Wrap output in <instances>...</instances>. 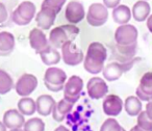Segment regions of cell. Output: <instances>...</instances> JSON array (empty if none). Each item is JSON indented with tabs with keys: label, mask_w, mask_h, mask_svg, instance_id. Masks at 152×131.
<instances>
[{
	"label": "cell",
	"mask_w": 152,
	"mask_h": 131,
	"mask_svg": "<svg viewBox=\"0 0 152 131\" xmlns=\"http://www.w3.org/2000/svg\"><path fill=\"white\" fill-rule=\"evenodd\" d=\"M130 131H147V130H144V129H142L141 127H139L137 125H135V126H133L132 128L130 129Z\"/></svg>",
	"instance_id": "cell-37"
},
{
	"label": "cell",
	"mask_w": 152,
	"mask_h": 131,
	"mask_svg": "<svg viewBox=\"0 0 152 131\" xmlns=\"http://www.w3.org/2000/svg\"><path fill=\"white\" fill-rule=\"evenodd\" d=\"M137 50V43H134L132 45H127V46H122V45L116 44V51L115 54L118 57V60L120 63L128 61L130 59L134 58Z\"/></svg>",
	"instance_id": "cell-21"
},
{
	"label": "cell",
	"mask_w": 152,
	"mask_h": 131,
	"mask_svg": "<svg viewBox=\"0 0 152 131\" xmlns=\"http://www.w3.org/2000/svg\"><path fill=\"white\" fill-rule=\"evenodd\" d=\"M7 127L3 124V122H0V131H7Z\"/></svg>",
	"instance_id": "cell-39"
},
{
	"label": "cell",
	"mask_w": 152,
	"mask_h": 131,
	"mask_svg": "<svg viewBox=\"0 0 152 131\" xmlns=\"http://www.w3.org/2000/svg\"><path fill=\"white\" fill-rule=\"evenodd\" d=\"M124 108L128 116H137L142 111V101L137 96H129L124 102Z\"/></svg>",
	"instance_id": "cell-24"
},
{
	"label": "cell",
	"mask_w": 152,
	"mask_h": 131,
	"mask_svg": "<svg viewBox=\"0 0 152 131\" xmlns=\"http://www.w3.org/2000/svg\"><path fill=\"white\" fill-rule=\"evenodd\" d=\"M9 20V12L2 2H0V25H3Z\"/></svg>",
	"instance_id": "cell-32"
},
{
	"label": "cell",
	"mask_w": 152,
	"mask_h": 131,
	"mask_svg": "<svg viewBox=\"0 0 152 131\" xmlns=\"http://www.w3.org/2000/svg\"><path fill=\"white\" fill-rule=\"evenodd\" d=\"M121 129L122 127L118 123V121L110 118L104 121V123L101 125L100 131H121Z\"/></svg>",
	"instance_id": "cell-30"
},
{
	"label": "cell",
	"mask_w": 152,
	"mask_h": 131,
	"mask_svg": "<svg viewBox=\"0 0 152 131\" xmlns=\"http://www.w3.org/2000/svg\"><path fill=\"white\" fill-rule=\"evenodd\" d=\"M73 106H74V104L67 101L65 98L59 100V101L55 104L54 108H53V111H52L53 120L56 121V122H63L66 119V116L72 111Z\"/></svg>",
	"instance_id": "cell-20"
},
{
	"label": "cell",
	"mask_w": 152,
	"mask_h": 131,
	"mask_svg": "<svg viewBox=\"0 0 152 131\" xmlns=\"http://www.w3.org/2000/svg\"><path fill=\"white\" fill-rule=\"evenodd\" d=\"M86 11L83 4L78 0H72L66 7L65 17L70 24H78L85 19Z\"/></svg>",
	"instance_id": "cell-11"
},
{
	"label": "cell",
	"mask_w": 152,
	"mask_h": 131,
	"mask_svg": "<svg viewBox=\"0 0 152 131\" xmlns=\"http://www.w3.org/2000/svg\"><path fill=\"white\" fill-rule=\"evenodd\" d=\"M121 0H103V4L105 5L107 9H115L120 4Z\"/></svg>",
	"instance_id": "cell-34"
},
{
	"label": "cell",
	"mask_w": 152,
	"mask_h": 131,
	"mask_svg": "<svg viewBox=\"0 0 152 131\" xmlns=\"http://www.w3.org/2000/svg\"><path fill=\"white\" fill-rule=\"evenodd\" d=\"M36 5L31 1H23L12 14V21L19 26L28 25L36 15Z\"/></svg>",
	"instance_id": "cell-4"
},
{
	"label": "cell",
	"mask_w": 152,
	"mask_h": 131,
	"mask_svg": "<svg viewBox=\"0 0 152 131\" xmlns=\"http://www.w3.org/2000/svg\"><path fill=\"white\" fill-rule=\"evenodd\" d=\"M38 87V78L32 74H23L18 78L15 84L16 93L21 97H28L36 91Z\"/></svg>",
	"instance_id": "cell-10"
},
{
	"label": "cell",
	"mask_w": 152,
	"mask_h": 131,
	"mask_svg": "<svg viewBox=\"0 0 152 131\" xmlns=\"http://www.w3.org/2000/svg\"><path fill=\"white\" fill-rule=\"evenodd\" d=\"M40 56L43 63L46 66H49V67L57 65L61 59V54L58 52V50L56 48H54V47H52L51 45H49L45 50H43L40 53Z\"/></svg>",
	"instance_id": "cell-22"
},
{
	"label": "cell",
	"mask_w": 152,
	"mask_h": 131,
	"mask_svg": "<svg viewBox=\"0 0 152 131\" xmlns=\"http://www.w3.org/2000/svg\"><path fill=\"white\" fill-rule=\"evenodd\" d=\"M107 58V50L103 44L93 42L89 45L83 59V68L90 74H99L103 71L104 63Z\"/></svg>",
	"instance_id": "cell-1"
},
{
	"label": "cell",
	"mask_w": 152,
	"mask_h": 131,
	"mask_svg": "<svg viewBox=\"0 0 152 131\" xmlns=\"http://www.w3.org/2000/svg\"><path fill=\"white\" fill-rule=\"evenodd\" d=\"M79 33V28L74 24L61 25L51 29L49 33V44L56 49L61 48L65 43L73 42Z\"/></svg>",
	"instance_id": "cell-2"
},
{
	"label": "cell",
	"mask_w": 152,
	"mask_h": 131,
	"mask_svg": "<svg viewBox=\"0 0 152 131\" xmlns=\"http://www.w3.org/2000/svg\"><path fill=\"white\" fill-rule=\"evenodd\" d=\"M135 96H137L141 101H146V102L152 101V96H149L146 93H144L139 87H137V91H135Z\"/></svg>",
	"instance_id": "cell-33"
},
{
	"label": "cell",
	"mask_w": 152,
	"mask_h": 131,
	"mask_svg": "<svg viewBox=\"0 0 152 131\" xmlns=\"http://www.w3.org/2000/svg\"><path fill=\"white\" fill-rule=\"evenodd\" d=\"M28 39H29L30 47L34 49L37 54H40L50 45L46 34L43 32V29L41 28H34L32 30H30Z\"/></svg>",
	"instance_id": "cell-14"
},
{
	"label": "cell",
	"mask_w": 152,
	"mask_h": 131,
	"mask_svg": "<svg viewBox=\"0 0 152 131\" xmlns=\"http://www.w3.org/2000/svg\"><path fill=\"white\" fill-rule=\"evenodd\" d=\"M86 17H87L88 23L91 26L99 27L104 25L108 19L107 7L102 3H93L90 5Z\"/></svg>",
	"instance_id": "cell-8"
},
{
	"label": "cell",
	"mask_w": 152,
	"mask_h": 131,
	"mask_svg": "<svg viewBox=\"0 0 152 131\" xmlns=\"http://www.w3.org/2000/svg\"><path fill=\"white\" fill-rule=\"evenodd\" d=\"M150 12H151V7L149 3L146 0H139L133 4L131 9V15L137 22H143L146 21L150 16Z\"/></svg>",
	"instance_id": "cell-18"
},
{
	"label": "cell",
	"mask_w": 152,
	"mask_h": 131,
	"mask_svg": "<svg viewBox=\"0 0 152 131\" xmlns=\"http://www.w3.org/2000/svg\"><path fill=\"white\" fill-rule=\"evenodd\" d=\"M131 17V9H129L127 5L124 4H119L115 9H113V19L116 23L123 25V24H127L130 21Z\"/></svg>",
	"instance_id": "cell-23"
},
{
	"label": "cell",
	"mask_w": 152,
	"mask_h": 131,
	"mask_svg": "<svg viewBox=\"0 0 152 131\" xmlns=\"http://www.w3.org/2000/svg\"><path fill=\"white\" fill-rule=\"evenodd\" d=\"M2 122L9 129L22 128L25 123V119L18 109H10L3 114Z\"/></svg>",
	"instance_id": "cell-16"
},
{
	"label": "cell",
	"mask_w": 152,
	"mask_h": 131,
	"mask_svg": "<svg viewBox=\"0 0 152 131\" xmlns=\"http://www.w3.org/2000/svg\"><path fill=\"white\" fill-rule=\"evenodd\" d=\"M61 58L64 63L68 66H78L79 63H83L85 55L80 48L76 46L73 42H67L61 46Z\"/></svg>",
	"instance_id": "cell-6"
},
{
	"label": "cell",
	"mask_w": 152,
	"mask_h": 131,
	"mask_svg": "<svg viewBox=\"0 0 152 131\" xmlns=\"http://www.w3.org/2000/svg\"><path fill=\"white\" fill-rule=\"evenodd\" d=\"M36 104L37 112L40 116H48L52 114L53 108H54L56 102L50 95H41L36 100Z\"/></svg>",
	"instance_id": "cell-17"
},
{
	"label": "cell",
	"mask_w": 152,
	"mask_h": 131,
	"mask_svg": "<svg viewBox=\"0 0 152 131\" xmlns=\"http://www.w3.org/2000/svg\"><path fill=\"white\" fill-rule=\"evenodd\" d=\"M88 95L93 100H99L104 98L108 93V87L104 79L100 77H93L88 81L87 84Z\"/></svg>",
	"instance_id": "cell-12"
},
{
	"label": "cell",
	"mask_w": 152,
	"mask_h": 131,
	"mask_svg": "<svg viewBox=\"0 0 152 131\" xmlns=\"http://www.w3.org/2000/svg\"><path fill=\"white\" fill-rule=\"evenodd\" d=\"M10 131H23V129H21V128H15V129H10Z\"/></svg>",
	"instance_id": "cell-40"
},
{
	"label": "cell",
	"mask_w": 152,
	"mask_h": 131,
	"mask_svg": "<svg viewBox=\"0 0 152 131\" xmlns=\"http://www.w3.org/2000/svg\"><path fill=\"white\" fill-rule=\"evenodd\" d=\"M146 1H147V0H146Z\"/></svg>",
	"instance_id": "cell-42"
},
{
	"label": "cell",
	"mask_w": 152,
	"mask_h": 131,
	"mask_svg": "<svg viewBox=\"0 0 152 131\" xmlns=\"http://www.w3.org/2000/svg\"><path fill=\"white\" fill-rule=\"evenodd\" d=\"M67 0H44L41 7H47L52 9L56 14H58L61 11L63 7L65 5Z\"/></svg>",
	"instance_id": "cell-31"
},
{
	"label": "cell",
	"mask_w": 152,
	"mask_h": 131,
	"mask_svg": "<svg viewBox=\"0 0 152 131\" xmlns=\"http://www.w3.org/2000/svg\"><path fill=\"white\" fill-rule=\"evenodd\" d=\"M67 79V74L63 69L55 68L51 66L45 72L44 84L47 87V90L57 93V92L64 90V85H65Z\"/></svg>",
	"instance_id": "cell-3"
},
{
	"label": "cell",
	"mask_w": 152,
	"mask_h": 131,
	"mask_svg": "<svg viewBox=\"0 0 152 131\" xmlns=\"http://www.w3.org/2000/svg\"><path fill=\"white\" fill-rule=\"evenodd\" d=\"M83 90V81L79 76L72 75L64 85V98L71 103L78 101Z\"/></svg>",
	"instance_id": "cell-7"
},
{
	"label": "cell",
	"mask_w": 152,
	"mask_h": 131,
	"mask_svg": "<svg viewBox=\"0 0 152 131\" xmlns=\"http://www.w3.org/2000/svg\"><path fill=\"white\" fill-rule=\"evenodd\" d=\"M135 58H132L128 61H124V63H120V61H113V63H108L105 66L102 71L103 74V78H105L107 81H116L121 78L123 73L128 72L133 65L135 63Z\"/></svg>",
	"instance_id": "cell-5"
},
{
	"label": "cell",
	"mask_w": 152,
	"mask_h": 131,
	"mask_svg": "<svg viewBox=\"0 0 152 131\" xmlns=\"http://www.w3.org/2000/svg\"><path fill=\"white\" fill-rule=\"evenodd\" d=\"M15 87L12 76L4 70L0 69V95L10 93Z\"/></svg>",
	"instance_id": "cell-26"
},
{
	"label": "cell",
	"mask_w": 152,
	"mask_h": 131,
	"mask_svg": "<svg viewBox=\"0 0 152 131\" xmlns=\"http://www.w3.org/2000/svg\"><path fill=\"white\" fill-rule=\"evenodd\" d=\"M146 112H147L148 116H149L150 119H152V101H149L147 103V105H146Z\"/></svg>",
	"instance_id": "cell-35"
},
{
	"label": "cell",
	"mask_w": 152,
	"mask_h": 131,
	"mask_svg": "<svg viewBox=\"0 0 152 131\" xmlns=\"http://www.w3.org/2000/svg\"><path fill=\"white\" fill-rule=\"evenodd\" d=\"M54 131H69L67 128H66L65 126H59V127H57L56 129H55Z\"/></svg>",
	"instance_id": "cell-38"
},
{
	"label": "cell",
	"mask_w": 152,
	"mask_h": 131,
	"mask_svg": "<svg viewBox=\"0 0 152 131\" xmlns=\"http://www.w3.org/2000/svg\"><path fill=\"white\" fill-rule=\"evenodd\" d=\"M123 101L117 95H106L102 103L103 112L108 116H117L123 109Z\"/></svg>",
	"instance_id": "cell-15"
},
{
	"label": "cell",
	"mask_w": 152,
	"mask_h": 131,
	"mask_svg": "<svg viewBox=\"0 0 152 131\" xmlns=\"http://www.w3.org/2000/svg\"><path fill=\"white\" fill-rule=\"evenodd\" d=\"M18 110L23 116H32L37 111L36 101L29 97H23L18 102Z\"/></svg>",
	"instance_id": "cell-25"
},
{
	"label": "cell",
	"mask_w": 152,
	"mask_h": 131,
	"mask_svg": "<svg viewBox=\"0 0 152 131\" xmlns=\"http://www.w3.org/2000/svg\"><path fill=\"white\" fill-rule=\"evenodd\" d=\"M121 131H126V130H125L124 128H122V129H121Z\"/></svg>",
	"instance_id": "cell-41"
},
{
	"label": "cell",
	"mask_w": 152,
	"mask_h": 131,
	"mask_svg": "<svg viewBox=\"0 0 152 131\" xmlns=\"http://www.w3.org/2000/svg\"><path fill=\"white\" fill-rule=\"evenodd\" d=\"M137 36L139 32L135 26L131 24H123L120 25L115 31V42L117 45H132L134 43H137Z\"/></svg>",
	"instance_id": "cell-9"
},
{
	"label": "cell",
	"mask_w": 152,
	"mask_h": 131,
	"mask_svg": "<svg viewBox=\"0 0 152 131\" xmlns=\"http://www.w3.org/2000/svg\"><path fill=\"white\" fill-rule=\"evenodd\" d=\"M57 14L52 9L47 7H41L40 12L36 15V22L39 28L48 30L53 26Z\"/></svg>",
	"instance_id": "cell-13"
},
{
	"label": "cell",
	"mask_w": 152,
	"mask_h": 131,
	"mask_svg": "<svg viewBox=\"0 0 152 131\" xmlns=\"http://www.w3.org/2000/svg\"><path fill=\"white\" fill-rule=\"evenodd\" d=\"M146 24H147V28L148 30H149L150 32L152 33V15H150L149 17L147 18V20H146Z\"/></svg>",
	"instance_id": "cell-36"
},
{
	"label": "cell",
	"mask_w": 152,
	"mask_h": 131,
	"mask_svg": "<svg viewBox=\"0 0 152 131\" xmlns=\"http://www.w3.org/2000/svg\"><path fill=\"white\" fill-rule=\"evenodd\" d=\"M139 87L147 95L152 96V72H147L142 76Z\"/></svg>",
	"instance_id": "cell-28"
},
{
	"label": "cell",
	"mask_w": 152,
	"mask_h": 131,
	"mask_svg": "<svg viewBox=\"0 0 152 131\" xmlns=\"http://www.w3.org/2000/svg\"><path fill=\"white\" fill-rule=\"evenodd\" d=\"M15 36L9 31L0 32V56H9L15 49Z\"/></svg>",
	"instance_id": "cell-19"
},
{
	"label": "cell",
	"mask_w": 152,
	"mask_h": 131,
	"mask_svg": "<svg viewBox=\"0 0 152 131\" xmlns=\"http://www.w3.org/2000/svg\"><path fill=\"white\" fill-rule=\"evenodd\" d=\"M23 131H45V123L40 118H31L23 125Z\"/></svg>",
	"instance_id": "cell-27"
},
{
	"label": "cell",
	"mask_w": 152,
	"mask_h": 131,
	"mask_svg": "<svg viewBox=\"0 0 152 131\" xmlns=\"http://www.w3.org/2000/svg\"><path fill=\"white\" fill-rule=\"evenodd\" d=\"M137 126L147 131H152V119L148 116L146 111H141L137 116Z\"/></svg>",
	"instance_id": "cell-29"
}]
</instances>
